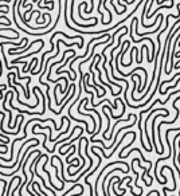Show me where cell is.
I'll list each match as a JSON object with an SVG mask.
<instances>
[{
	"mask_svg": "<svg viewBox=\"0 0 180 196\" xmlns=\"http://www.w3.org/2000/svg\"><path fill=\"white\" fill-rule=\"evenodd\" d=\"M117 171L124 172V173H128V172H129V169H128V168H126V169L113 168V169H110V171H109V173H107V175L105 176V177H104V181H102V189H104V191H102V193H104V195H107V191H106V181H107V176H109V175H112L113 172H117Z\"/></svg>",
	"mask_w": 180,
	"mask_h": 196,
	"instance_id": "cell-1",
	"label": "cell"
},
{
	"mask_svg": "<svg viewBox=\"0 0 180 196\" xmlns=\"http://www.w3.org/2000/svg\"><path fill=\"white\" fill-rule=\"evenodd\" d=\"M107 108H109V106L107 105H104L102 106V112H104V114H105V117H106V120H107V128H106V130H105L104 132V134H102V136H104V138L105 140H109V137H107V132H109V128H110V117H109V114H107Z\"/></svg>",
	"mask_w": 180,
	"mask_h": 196,
	"instance_id": "cell-2",
	"label": "cell"
},
{
	"mask_svg": "<svg viewBox=\"0 0 180 196\" xmlns=\"http://www.w3.org/2000/svg\"><path fill=\"white\" fill-rule=\"evenodd\" d=\"M135 140H136V132H133V134H132V140H130V142L126 144V145H125V147L122 148L121 151H120V153H118V158H121V157H122V154H124V151H125V149H128V148L130 147V145H133V144H135Z\"/></svg>",
	"mask_w": 180,
	"mask_h": 196,
	"instance_id": "cell-3",
	"label": "cell"
},
{
	"mask_svg": "<svg viewBox=\"0 0 180 196\" xmlns=\"http://www.w3.org/2000/svg\"><path fill=\"white\" fill-rule=\"evenodd\" d=\"M7 144H8L7 140H3V141H1V148H3V152H1V154H6V153H7Z\"/></svg>",
	"mask_w": 180,
	"mask_h": 196,
	"instance_id": "cell-4",
	"label": "cell"
},
{
	"mask_svg": "<svg viewBox=\"0 0 180 196\" xmlns=\"http://www.w3.org/2000/svg\"><path fill=\"white\" fill-rule=\"evenodd\" d=\"M4 31H11L12 34H15V35H19V32L17 31H15V30H12V28H8V27H1V32H4Z\"/></svg>",
	"mask_w": 180,
	"mask_h": 196,
	"instance_id": "cell-5",
	"label": "cell"
},
{
	"mask_svg": "<svg viewBox=\"0 0 180 196\" xmlns=\"http://www.w3.org/2000/svg\"><path fill=\"white\" fill-rule=\"evenodd\" d=\"M149 195H157V196H160V195H161V193H160L159 191H151V192L148 193V196H149Z\"/></svg>",
	"mask_w": 180,
	"mask_h": 196,
	"instance_id": "cell-6",
	"label": "cell"
},
{
	"mask_svg": "<svg viewBox=\"0 0 180 196\" xmlns=\"http://www.w3.org/2000/svg\"><path fill=\"white\" fill-rule=\"evenodd\" d=\"M1 8H7V10H10V6H8V3L7 4H1Z\"/></svg>",
	"mask_w": 180,
	"mask_h": 196,
	"instance_id": "cell-7",
	"label": "cell"
},
{
	"mask_svg": "<svg viewBox=\"0 0 180 196\" xmlns=\"http://www.w3.org/2000/svg\"><path fill=\"white\" fill-rule=\"evenodd\" d=\"M7 89V85H1V90H6Z\"/></svg>",
	"mask_w": 180,
	"mask_h": 196,
	"instance_id": "cell-8",
	"label": "cell"
},
{
	"mask_svg": "<svg viewBox=\"0 0 180 196\" xmlns=\"http://www.w3.org/2000/svg\"><path fill=\"white\" fill-rule=\"evenodd\" d=\"M179 195H180V191H179Z\"/></svg>",
	"mask_w": 180,
	"mask_h": 196,
	"instance_id": "cell-9",
	"label": "cell"
}]
</instances>
